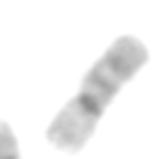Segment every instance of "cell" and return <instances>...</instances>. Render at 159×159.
<instances>
[{"mask_svg":"<svg viewBox=\"0 0 159 159\" xmlns=\"http://www.w3.org/2000/svg\"><path fill=\"white\" fill-rule=\"evenodd\" d=\"M146 61L148 50L139 39L122 35L113 41L85 74L78 94L50 122L46 139L63 152H80L120 87L133 78Z\"/></svg>","mask_w":159,"mask_h":159,"instance_id":"1","label":"cell"},{"mask_svg":"<svg viewBox=\"0 0 159 159\" xmlns=\"http://www.w3.org/2000/svg\"><path fill=\"white\" fill-rule=\"evenodd\" d=\"M0 159H20L17 137L4 120H0Z\"/></svg>","mask_w":159,"mask_h":159,"instance_id":"2","label":"cell"}]
</instances>
